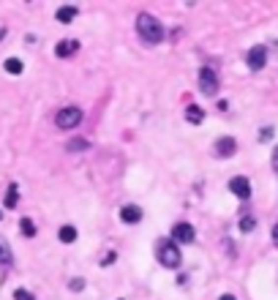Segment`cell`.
I'll return each instance as SVG.
<instances>
[{"instance_id": "6da1fadb", "label": "cell", "mask_w": 278, "mask_h": 300, "mask_svg": "<svg viewBox=\"0 0 278 300\" xmlns=\"http://www.w3.org/2000/svg\"><path fill=\"white\" fill-rule=\"evenodd\" d=\"M136 33L145 44H161L164 41V25L153 17V14H139L136 17Z\"/></svg>"}, {"instance_id": "7a4b0ae2", "label": "cell", "mask_w": 278, "mask_h": 300, "mask_svg": "<svg viewBox=\"0 0 278 300\" xmlns=\"http://www.w3.org/2000/svg\"><path fill=\"white\" fill-rule=\"evenodd\" d=\"M155 257H158V262L164 267H178L180 265V251H178V246L175 243H169V240H161L158 243V248H155Z\"/></svg>"}, {"instance_id": "3957f363", "label": "cell", "mask_w": 278, "mask_h": 300, "mask_svg": "<svg viewBox=\"0 0 278 300\" xmlns=\"http://www.w3.org/2000/svg\"><path fill=\"white\" fill-rule=\"evenodd\" d=\"M55 123L60 126V129H77L79 123H82V109L79 106H63V109L58 112V118H55Z\"/></svg>"}, {"instance_id": "277c9868", "label": "cell", "mask_w": 278, "mask_h": 300, "mask_svg": "<svg viewBox=\"0 0 278 300\" xmlns=\"http://www.w3.org/2000/svg\"><path fill=\"white\" fill-rule=\"evenodd\" d=\"M199 90L205 96H216V90H218V74H216L210 66H205V68L199 71Z\"/></svg>"}, {"instance_id": "5b68a950", "label": "cell", "mask_w": 278, "mask_h": 300, "mask_svg": "<svg viewBox=\"0 0 278 300\" xmlns=\"http://www.w3.org/2000/svg\"><path fill=\"white\" fill-rule=\"evenodd\" d=\"M246 63H248L251 71H262L267 63V47H262V44H256V47L248 49V55H246Z\"/></svg>"}, {"instance_id": "8992f818", "label": "cell", "mask_w": 278, "mask_h": 300, "mask_svg": "<svg viewBox=\"0 0 278 300\" xmlns=\"http://www.w3.org/2000/svg\"><path fill=\"white\" fill-rule=\"evenodd\" d=\"M194 237H196V232L188 221H178L172 227V240L175 243H194Z\"/></svg>"}, {"instance_id": "52a82bcc", "label": "cell", "mask_w": 278, "mask_h": 300, "mask_svg": "<svg viewBox=\"0 0 278 300\" xmlns=\"http://www.w3.org/2000/svg\"><path fill=\"white\" fill-rule=\"evenodd\" d=\"M229 191L237 197V200H251V183H248V177H243V175H237V177H232L229 180Z\"/></svg>"}, {"instance_id": "ba28073f", "label": "cell", "mask_w": 278, "mask_h": 300, "mask_svg": "<svg viewBox=\"0 0 278 300\" xmlns=\"http://www.w3.org/2000/svg\"><path fill=\"white\" fill-rule=\"evenodd\" d=\"M235 150H237L235 136H221V139L216 142V153H218V159H232Z\"/></svg>"}, {"instance_id": "9c48e42d", "label": "cell", "mask_w": 278, "mask_h": 300, "mask_svg": "<svg viewBox=\"0 0 278 300\" xmlns=\"http://www.w3.org/2000/svg\"><path fill=\"white\" fill-rule=\"evenodd\" d=\"M79 52V41L77 38H63V41H58V47H55V55L58 58H71V55Z\"/></svg>"}, {"instance_id": "30bf717a", "label": "cell", "mask_w": 278, "mask_h": 300, "mask_svg": "<svg viewBox=\"0 0 278 300\" xmlns=\"http://www.w3.org/2000/svg\"><path fill=\"white\" fill-rule=\"evenodd\" d=\"M120 218H123L125 224H139L142 221V210L136 205H123L120 207Z\"/></svg>"}, {"instance_id": "8fae6325", "label": "cell", "mask_w": 278, "mask_h": 300, "mask_svg": "<svg viewBox=\"0 0 278 300\" xmlns=\"http://www.w3.org/2000/svg\"><path fill=\"white\" fill-rule=\"evenodd\" d=\"M58 237H60V243H74L77 240V230H74L71 224H65V227H60Z\"/></svg>"}, {"instance_id": "7c38bea8", "label": "cell", "mask_w": 278, "mask_h": 300, "mask_svg": "<svg viewBox=\"0 0 278 300\" xmlns=\"http://www.w3.org/2000/svg\"><path fill=\"white\" fill-rule=\"evenodd\" d=\"M185 120H188V123H202V120H205V109H202V106H188V109H185Z\"/></svg>"}, {"instance_id": "4fadbf2b", "label": "cell", "mask_w": 278, "mask_h": 300, "mask_svg": "<svg viewBox=\"0 0 278 300\" xmlns=\"http://www.w3.org/2000/svg\"><path fill=\"white\" fill-rule=\"evenodd\" d=\"M14 262V254H11V248H8V243L3 240V237H0V265H11Z\"/></svg>"}, {"instance_id": "5bb4252c", "label": "cell", "mask_w": 278, "mask_h": 300, "mask_svg": "<svg viewBox=\"0 0 278 300\" xmlns=\"http://www.w3.org/2000/svg\"><path fill=\"white\" fill-rule=\"evenodd\" d=\"M55 17H58V22H71V19L77 17V8L74 6H63V8H58Z\"/></svg>"}, {"instance_id": "9a60e30c", "label": "cell", "mask_w": 278, "mask_h": 300, "mask_svg": "<svg viewBox=\"0 0 278 300\" xmlns=\"http://www.w3.org/2000/svg\"><path fill=\"white\" fill-rule=\"evenodd\" d=\"M17 202H19V186L11 183V186H8V194H6V207H17Z\"/></svg>"}, {"instance_id": "2e32d148", "label": "cell", "mask_w": 278, "mask_h": 300, "mask_svg": "<svg viewBox=\"0 0 278 300\" xmlns=\"http://www.w3.org/2000/svg\"><path fill=\"white\" fill-rule=\"evenodd\" d=\"M19 232H22L25 237L36 235V224H33V218H22V221H19Z\"/></svg>"}, {"instance_id": "e0dca14e", "label": "cell", "mask_w": 278, "mask_h": 300, "mask_svg": "<svg viewBox=\"0 0 278 300\" xmlns=\"http://www.w3.org/2000/svg\"><path fill=\"white\" fill-rule=\"evenodd\" d=\"M3 68H6L8 74H22V68H25V66H22V60H17V58H8L6 63H3Z\"/></svg>"}, {"instance_id": "ac0fdd59", "label": "cell", "mask_w": 278, "mask_h": 300, "mask_svg": "<svg viewBox=\"0 0 278 300\" xmlns=\"http://www.w3.org/2000/svg\"><path fill=\"white\" fill-rule=\"evenodd\" d=\"M254 227H256V218H254V216H243V218H240V230H243V232H251Z\"/></svg>"}, {"instance_id": "d6986e66", "label": "cell", "mask_w": 278, "mask_h": 300, "mask_svg": "<svg viewBox=\"0 0 278 300\" xmlns=\"http://www.w3.org/2000/svg\"><path fill=\"white\" fill-rule=\"evenodd\" d=\"M273 134H276V131H273L270 126H265V129L259 131V142H270V136H273Z\"/></svg>"}, {"instance_id": "ffe728a7", "label": "cell", "mask_w": 278, "mask_h": 300, "mask_svg": "<svg viewBox=\"0 0 278 300\" xmlns=\"http://www.w3.org/2000/svg\"><path fill=\"white\" fill-rule=\"evenodd\" d=\"M88 147V142L85 139H74V142H68V150H85Z\"/></svg>"}, {"instance_id": "44dd1931", "label": "cell", "mask_w": 278, "mask_h": 300, "mask_svg": "<svg viewBox=\"0 0 278 300\" xmlns=\"http://www.w3.org/2000/svg\"><path fill=\"white\" fill-rule=\"evenodd\" d=\"M14 298H17V300H36L30 292H25V289H17V292H14Z\"/></svg>"}, {"instance_id": "7402d4cb", "label": "cell", "mask_w": 278, "mask_h": 300, "mask_svg": "<svg viewBox=\"0 0 278 300\" xmlns=\"http://www.w3.org/2000/svg\"><path fill=\"white\" fill-rule=\"evenodd\" d=\"M82 287H85V281H82V278H74V281H71V289H74V292H79Z\"/></svg>"}, {"instance_id": "603a6c76", "label": "cell", "mask_w": 278, "mask_h": 300, "mask_svg": "<svg viewBox=\"0 0 278 300\" xmlns=\"http://www.w3.org/2000/svg\"><path fill=\"white\" fill-rule=\"evenodd\" d=\"M109 262H115V254H107V257L101 259V265H104V267H107V265H109Z\"/></svg>"}, {"instance_id": "cb8c5ba5", "label": "cell", "mask_w": 278, "mask_h": 300, "mask_svg": "<svg viewBox=\"0 0 278 300\" xmlns=\"http://www.w3.org/2000/svg\"><path fill=\"white\" fill-rule=\"evenodd\" d=\"M273 169L278 172V147H276V150H273Z\"/></svg>"}, {"instance_id": "d4e9b609", "label": "cell", "mask_w": 278, "mask_h": 300, "mask_svg": "<svg viewBox=\"0 0 278 300\" xmlns=\"http://www.w3.org/2000/svg\"><path fill=\"white\" fill-rule=\"evenodd\" d=\"M273 243H276V246H278V224H276V227H273Z\"/></svg>"}, {"instance_id": "484cf974", "label": "cell", "mask_w": 278, "mask_h": 300, "mask_svg": "<svg viewBox=\"0 0 278 300\" xmlns=\"http://www.w3.org/2000/svg\"><path fill=\"white\" fill-rule=\"evenodd\" d=\"M218 300H237V298H235V295H221Z\"/></svg>"}, {"instance_id": "4316f807", "label": "cell", "mask_w": 278, "mask_h": 300, "mask_svg": "<svg viewBox=\"0 0 278 300\" xmlns=\"http://www.w3.org/2000/svg\"><path fill=\"white\" fill-rule=\"evenodd\" d=\"M3 35H6V30H0V38H3Z\"/></svg>"}, {"instance_id": "83f0119b", "label": "cell", "mask_w": 278, "mask_h": 300, "mask_svg": "<svg viewBox=\"0 0 278 300\" xmlns=\"http://www.w3.org/2000/svg\"><path fill=\"white\" fill-rule=\"evenodd\" d=\"M0 218H3V213H0Z\"/></svg>"}]
</instances>
